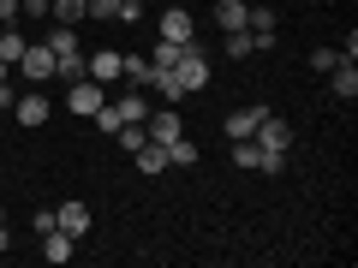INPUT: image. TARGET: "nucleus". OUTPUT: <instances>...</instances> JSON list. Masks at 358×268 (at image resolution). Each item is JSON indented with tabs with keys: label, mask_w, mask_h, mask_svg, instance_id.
Listing matches in <instances>:
<instances>
[{
	"label": "nucleus",
	"mask_w": 358,
	"mask_h": 268,
	"mask_svg": "<svg viewBox=\"0 0 358 268\" xmlns=\"http://www.w3.org/2000/svg\"><path fill=\"white\" fill-rule=\"evenodd\" d=\"M120 66H126V54H114V48H102V54H90V66H84V77H96V84H114V77H120Z\"/></svg>",
	"instance_id": "7"
},
{
	"label": "nucleus",
	"mask_w": 358,
	"mask_h": 268,
	"mask_svg": "<svg viewBox=\"0 0 358 268\" xmlns=\"http://www.w3.org/2000/svg\"><path fill=\"white\" fill-rule=\"evenodd\" d=\"M13 114H18V126H48L54 102L42 96V89H30V96H18V102H13Z\"/></svg>",
	"instance_id": "6"
},
{
	"label": "nucleus",
	"mask_w": 358,
	"mask_h": 268,
	"mask_svg": "<svg viewBox=\"0 0 358 268\" xmlns=\"http://www.w3.org/2000/svg\"><path fill=\"white\" fill-rule=\"evenodd\" d=\"M90 119H96V126H102V137H114V131L126 126V119H120V107H114V102H102V107H96V114H90Z\"/></svg>",
	"instance_id": "22"
},
{
	"label": "nucleus",
	"mask_w": 358,
	"mask_h": 268,
	"mask_svg": "<svg viewBox=\"0 0 358 268\" xmlns=\"http://www.w3.org/2000/svg\"><path fill=\"white\" fill-rule=\"evenodd\" d=\"M150 84L162 89V102H185V84H179V72H162V66H150Z\"/></svg>",
	"instance_id": "16"
},
{
	"label": "nucleus",
	"mask_w": 358,
	"mask_h": 268,
	"mask_svg": "<svg viewBox=\"0 0 358 268\" xmlns=\"http://www.w3.org/2000/svg\"><path fill=\"white\" fill-rule=\"evenodd\" d=\"M0 18H6V24H13V18H18V0H0Z\"/></svg>",
	"instance_id": "27"
},
{
	"label": "nucleus",
	"mask_w": 358,
	"mask_h": 268,
	"mask_svg": "<svg viewBox=\"0 0 358 268\" xmlns=\"http://www.w3.org/2000/svg\"><path fill=\"white\" fill-rule=\"evenodd\" d=\"M120 77H131V84H150V60H131V54H126V66H120Z\"/></svg>",
	"instance_id": "25"
},
{
	"label": "nucleus",
	"mask_w": 358,
	"mask_h": 268,
	"mask_svg": "<svg viewBox=\"0 0 358 268\" xmlns=\"http://www.w3.org/2000/svg\"><path fill=\"white\" fill-rule=\"evenodd\" d=\"M138 173H150V179L167 173V149H162V143H143V149H138Z\"/></svg>",
	"instance_id": "19"
},
{
	"label": "nucleus",
	"mask_w": 358,
	"mask_h": 268,
	"mask_svg": "<svg viewBox=\"0 0 358 268\" xmlns=\"http://www.w3.org/2000/svg\"><path fill=\"white\" fill-rule=\"evenodd\" d=\"M126 6H131V13H143V0H126Z\"/></svg>",
	"instance_id": "30"
},
{
	"label": "nucleus",
	"mask_w": 358,
	"mask_h": 268,
	"mask_svg": "<svg viewBox=\"0 0 358 268\" xmlns=\"http://www.w3.org/2000/svg\"><path fill=\"white\" fill-rule=\"evenodd\" d=\"M334 60H341V48H317L310 54V72H334Z\"/></svg>",
	"instance_id": "26"
},
{
	"label": "nucleus",
	"mask_w": 358,
	"mask_h": 268,
	"mask_svg": "<svg viewBox=\"0 0 358 268\" xmlns=\"http://www.w3.org/2000/svg\"><path fill=\"white\" fill-rule=\"evenodd\" d=\"M329 84H334V96H341V102H352V96H358V66H352V60H334Z\"/></svg>",
	"instance_id": "11"
},
{
	"label": "nucleus",
	"mask_w": 358,
	"mask_h": 268,
	"mask_svg": "<svg viewBox=\"0 0 358 268\" xmlns=\"http://www.w3.org/2000/svg\"><path fill=\"white\" fill-rule=\"evenodd\" d=\"M114 107H120V119H126V126H143V119H150V102H143L138 89H131L126 102H114Z\"/></svg>",
	"instance_id": "20"
},
{
	"label": "nucleus",
	"mask_w": 358,
	"mask_h": 268,
	"mask_svg": "<svg viewBox=\"0 0 358 268\" xmlns=\"http://www.w3.org/2000/svg\"><path fill=\"white\" fill-rule=\"evenodd\" d=\"M251 143H257V149H268V155H287V149H293V126L275 119V114H263V119H257V131H251Z\"/></svg>",
	"instance_id": "2"
},
{
	"label": "nucleus",
	"mask_w": 358,
	"mask_h": 268,
	"mask_svg": "<svg viewBox=\"0 0 358 268\" xmlns=\"http://www.w3.org/2000/svg\"><path fill=\"white\" fill-rule=\"evenodd\" d=\"M48 18L54 24H78V18H90V0H48Z\"/></svg>",
	"instance_id": "14"
},
{
	"label": "nucleus",
	"mask_w": 358,
	"mask_h": 268,
	"mask_svg": "<svg viewBox=\"0 0 358 268\" xmlns=\"http://www.w3.org/2000/svg\"><path fill=\"white\" fill-rule=\"evenodd\" d=\"M197 161H203V149H197L192 137H173V143H167V167H197Z\"/></svg>",
	"instance_id": "17"
},
{
	"label": "nucleus",
	"mask_w": 358,
	"mask_h": 268,
	"mask_svg": "<svg viewBox=\"0 0 358 268\" xmlns=\"http://www.w3.org/2000/svg\"><path fill=\"white\" fill-rule=\"evenodd\" d=\"M179 84H185V96H197V89H209V60H203V48L197 42H185V54H179Z\"/></svg>",
	"instance_id": "1"
},
{
	"label": "nucleus",
	"mask_w": 358,
	"mask_h": 268,
	"mask_svg": "<svg viewBox=\"0 0 358 268\" xmlns=\"http://www.w3.org/2000/svg\"><path fill=\"white\" fill-rule=\"evenodd\" d=\"M18 54H24V36H13V30H6V36H0V60L18 66Z\"/></svg>",
	"instance_id": "24"
},
{
	"label": "nucleus",
	"mask_w": 358,
	"mask_h": 268,
	"mask_svg": "<svg viewBox=\"0 0 358 268\" xmlns=\"http://www.w3.org/2000/svg\"><path fill=\"white\" fill-rule=\"evenodd\" d=\"M251 54H257L251 30H227V60H251Z\"/></svg>",
	"instance_id": "21"
},
{
	"label": "nucleus",
	"mask_w": 358,
	"mask_h": 268,
	"mask_svg": "<svg viewBox=\"0 0 358 268\" xmlns=\"http://www.w3.org/2000/svg\"><path fill=\"white\" fill-rule=\"evenodd\" d=\"M173 6H185V0H173Z\"/></svg>",
	"instance_id": "31"
},
{
	"label": "nucleus",
	"mask_w": 358,
	"mask_h": 268,
	"mask_svg": "<svg viewBox=\"0 0 358 268\" xmlns=\"http://www.w3.org/2000/svg\"><path fill=\"white\" fill-rule=\"evenodd\" d=\"M114 137H120V149H131V155H138V149H143V143H150V137H143V126H120V131H114Z\"/></svg>",
	"instance_id": "23"
},
{
	"label": "nucleus",
	"mask_w": 358,
	"mask_h": 268,
	"mask_svg": "<svg viewBox=\"0 0 358 268\" xmlns=\"http://www.w3.org/2000/svg\"><path fill=\"white\" fill-rule=\"evenodd\" d=\"M143 137H150V143H162V149H167L173 137H185V119H179L173 107H150V119H143Z\"/></svg>",
	"instance_id": "3"
},
{
	"label": "nucleus",
	"mask_w": 358,
	"mask_h": 268,
	"mask_svg": "<svg viewBox=\"0 0 358 268\" xmlns=\"http://www.w3.org/2000/svg\"><path fill=\"white\" fill-rule=\"evenodd\" d=\"M48 48H54V60H78V36H72V24H54V30H48Z\"/></svg>",
	"instance_id": "18"
},
{
	"label": "nucleus",
	"mask_w": 358,
	"mask_h": 268,
	"mask_svg": "<svg viewBox=\"0 0 358 268\" xmlns=\"http://www.w3.org/2000/svg\"><path fill=\"white\" fill-rule=\"evenodd\" d=\"M0 107H13V89H6V84H0Z\"/></svg>",
	"instance_id": "28"
},
{
	"label": "nucleus",
	"mask_w": 358,
	"mask_h": 268,
	"mask_svg": "<svg viewBox=\"0 0 358 268\" xmlns=\"http://www.w3.org/2000/svg\"><path fill=\"white\" fill-rule=\"evenodd\" d=\"M90 18H114V24H131V18H143V13H131L126 0H90Z\"/></svg>",
	"instance_id": "13"
},
{
	"label": "nucleus",
	"mask_w": 358,
	"mask_h": 268,
	"mask_svg": "<svg viewBox=\"0 0 358 268\" xmlns=\"http://www.w3.org/2000/svg\"><path fill=\"white\" fill-rule=\"evenodd\" d=\"M18 72H24L30 84H48V77H54V48H48V42H24V54H18Z\"/></svg>",
	"instance_id": "4"
},
{
	"label": "nucleus",
	"mask_w": 358,
	"mask_h": 268,
	"mask_svg": "<svg viewBox=\"0 0 358 268\" xmlns=\"http://www.w3.org/2000/svg\"><path fill=\"white\" fill-rule=\"evenodd\" d=\"M263 114H268V107H257V102H251V107H239V114H227V137H233V143H239V137H251Z\"/></svg>",
	"instance_id": "12"
},
{
	"label": "nucleus",
	"mask_w": 358,
	"mask_h": 268,
	"mask_svg": "<svg viewBox=\"0 0 358 268\" xmlns=\"http://www.w3.org/2000/svg\"><path fill=\"white\" fill-rule=\"evenodd\" d=\"M42 256H48V262H72V256H78V239H72V232H60V227L42 232Z\"/></svg>",
	"instance_id": "9"
},
{
	"label": "nucleus",
	"mask_w": 358,
	"mask_h": 268,
	"mask_svg": "<svg viewBox=\"0 0 358 268\" xmlns=\"http://www.w3.org/2000/svg\"><path fill=\"white\" fill-rule=\"evenodd\" d=\"M102 102H108V96H102V84H96V77H72V89H66V107H72L78 119H90Z\"/></svg>",
	"instance_id": "5"
},
{
	"label": "nucleus",
	"mask_w": 358,
	"mask_h": 268,
	"mask_svg": "<svg viewBox=\"0 0 358 268\" xmlns=\"http://www.w3.org/2000/svg\"><path fill=\"white\" fill-rule=\"evenodd\" d=\"M245 13H251L245 0H215V24L221 30H245Z\"/></svg>",
	"instance_id": "15"
},
{
	"label": "nucleus",
	"mask_w": 358,
	"mask_h": 268,
	"mask_svg": "<svg viewBox=\"0 0 358 268\" xmlns=\"http://www.w3.org/2000/svg\"><path fill=\"white\" fill-rule=\"evenodd\" d=\"M54 227L72 232V239H84V232H90V209L84 203H60V209H54Z\"/></svg>",
	"instance_id": "8"
},
{
	"label": "nucleus",
	"mask_w": 358,
	"mask_h": 268,
	"mask_svg": "<svg viewBox=\"0 0 358 268\" xmlns=\"http://www.w3.org/2000/svg\"><path fill=\"white\" fill-rule=\"evenodd\" d=\"M162 42H197L192 13H162Z\"/></svg>",
	"instance_id": "10"
},
{
	"label": "nucleus",
	"mask_w": 358,
	"mask_h": 268,
	"mask_svg": "<svg viewBox=\"0 0 358 268\" xmlns=\"http://www.w3.org/2000/svg\"><path fill=\"white\" fill-rule=\"evenodd\" d=\"M6 72H13V66H6V60H0V84H6Z\"/></svg>",
	"instance_id": "29"
}]
</instances>
